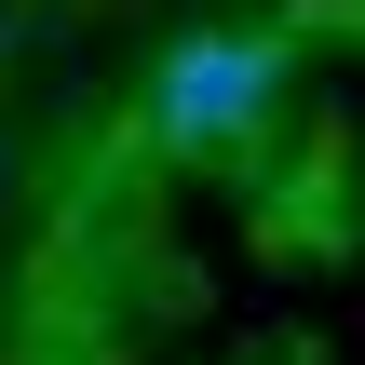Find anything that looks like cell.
<instances>
[{
  "mask_svg": "<svg viewBox=\"0 0 365 365\" xmlns=\"http://www.w3.org/2000/svg\"><path fill=\"white\" fill-rule=\"evenodd\" d=\"M271 108H284L271 27H176L163 68H149V149H176V163H230Z\"/></svg>",
  "mask_w": 365,
  "mask_h": 365,
  "instance_id": "cell-1",
  "label": "cell"
},
{
  "mask_svg": "<svg viewBox=\"0 0 365 365\" xmlns=\"http://www.w3.org/2000/svg\"><path fill=\"white\" fill-rule=\"evenodd\" d=\"M0 54H14V27H0Z\"/></svg>",
  "mask_w": 365,
  "mask_h": 365,
  "instance_id": "cell-2",
  "label": "cell"
}]
</instances>
